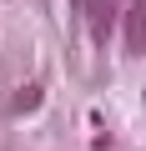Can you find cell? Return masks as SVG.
Returning <instances> with one entry per match:
<instances>
[{"instance_id": "1", "label": "cell", "mask_w": 146, "mask_h": 151, "mask_svg": "<svg viewBox=\"0 0 146 151\" xmlns=\"http://www.w3.org/2000/svg\"><path fill=\"white\" fill-rule=\"evenodd\" d=\"M76 10H86V20H91V35L96 40H106L111 35V25H116V0H70Z\"/></svg>"}, {"instance_id": "2", "label": "cell", "mask_w": 146, "mask_h": 151, "mask_svg": "<svg viewBox=\"0 0 146 151\" xmlns=\"http://www.w3.org/2000/svg\"><path fill=\"white\" fill-rule=\"evenodd\" d=\"M121 35H126V50L131 55H146V0H131V5H126Z\"/></svg>"}, {"instance_id": "3", "label": "cell", "mask_w": 146, "mask_h": 151, "mask_svg": "<svg viewBox=\"0 0 146 151\" xmlns=\"http://www.w3.org/2000/svg\"><path fill=\"white\" fill-rule=\"evenodd\" d=\"M30 106H40V86H20V96H15V111H30Z\"/></svg>"}]
</instances>
